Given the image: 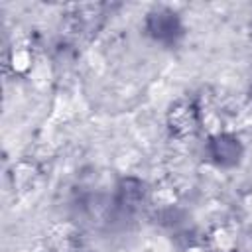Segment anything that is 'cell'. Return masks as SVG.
<instances>
[{
    "instance_id": "1",
    "label": "cell",
    "mask_w": 252,
    "mask_h": 252,
    "mask_svg": "<svg viewBox=\"0 0 252 252\" xmlns=\"http://www.w3.org/2000/svg\"><path fill=\"white\" fill-rule=\"evenodd\" d=\"M148 32L158 41H173L181 33V26L173 12L159 8L148 16Z\"/></svg>"
},
{
    "instance_id": "2",
    "label": "cell",
    "mask_w": 252,
    "mask_h": 252,
    "mask_svg": "<svg viewBox=\"0 0 252 252\" xmlns=\"http://www.w3.org/2000/svg\"><path fill=\"white\" fill-rule=\"evenodd\" d=\"M209 150H211V158L217 163H220V165H232L242 156V148H240L238 138L228 136V134H222V136L213 138Z\"/></svg>"
}]
</instances>
